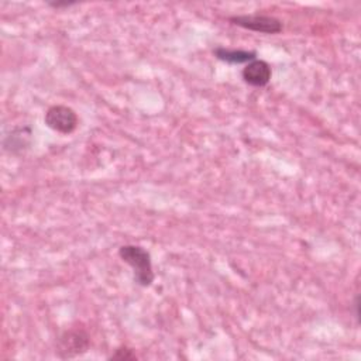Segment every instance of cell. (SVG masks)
Wrapping results in <instances>:
<instances>
[{
  "label": "cell",
  "mask_w": 361,
  "mask_h": 361,
  "mask_svg": "<svg viewBox=\"0 0 361 361\" xmlns=\"http://www.w3.org/2000/svg\"><path fill=\"white\" fill-rule=\"evenodd\" d=\"M109 360H118V361H131L137 360L135 353L128 347H118L116 351L109 357Z\"/></svg>",
  "instance_id": "cell-8"
},
{
  "label": "cell",
  "mask_w": 361,
  "mask_h": 361,
  "mask_svg": "<svg viewBox=\"0 0 361 361\" xmlns=\"http://www.w3.org/2000/svg\"><path fill=\"white\" fill-rule=\"evenodd\" d=\"M44 123L52 131L68 135L78 128L79 117L72 107L65 104H54L47 109Z\"/></svg>",
  "instance_id": "cell-2"
},
{
  "label": "cell",
  "mask_w": 361,
  "mask_h": 361,
  "mask_svg": "<svg viewBox=\"0 0 361 361\" xmlns=\"http://www.w3.org/2000/svg\"><path fill=\"white\" fill-rule=\"evenodd\" d=\"M31 138H32V131L27 126H20L14 127L4 138L3 147L7 152L13 155H20L24 154L30 145H31Z\"/></svg>",
  "instance_id": "cell-6"
},
{
  "label": "cell",
  "mask_w": 361,
  "mask_h": 361,
  "mask_svg": "<svg viewBox=\"0 0 361 361\" xmlns=\"http://www.w3.org/2000/svg\"><path fill=\"white\" fill-rule=\"evenodd\" d=\"M213 54L219 61L226 62L228 65H241V63H248L257 59V54L254 51L234 49V48H226V47L214 48Z\"/></svg>",
  "instance_id": "cell-7"
},
{
  "label": "cell",
  "mask_w": 361,
  "mask_h": 361,
  "mask_svg": "<svg viewBox=\"0 0 361 361\" xmlns=\"http://www.w3.org/2000/svg\"><path fill=\"white\" fill-rule=\"evenodd\" d=\"M90 337L79 327L65 330L56 343V353L61 358H73L85 354L89 350Z\"/></svg>",
  "instance_id": "cell-3"
},
{
  "label": "cell",
  "mask_w": 361,
  "mask_h": 361,
  "mask_svg": "<svg viewBox=\"0 0 361 361\" xmlns=\"http://www.w3.org/2000/svg\"><path fill=\"white\" fill-rule=\"evenodd\" d=\"M228 21L244 30L261 34H279L282 31V21L274 16L267 14H241L231 16Z\"/></svg>",
  "instance_id": "cell-4"
},
{
  "label": "cell",
  "mask_w": 361,
  "mask_h": 361,
  "mask_svg": "<svg viewBox=\"0 0 361 361\" xmlns=\"http://www.w3.org/2000/svg\"><path fill=\"white\" fill-rule=\"evenodd\" d=\"M272 76V69L269 63L264 59H254L244 65L241 71L243 80L252 87H264L269 83Z\"/></svg>",
  "instance_id": "cell-5"
},
{
  "label": "cell",
  "mask_w": 361,
  "mask_h": 361,
  "mask_svg": "<svg viewBox=\"0 0 361 361\" xmlns=\"http://www.w3.org/2000/svg\"><path fill=\"white\" fill-rule=\"evenodd\" d=\"M118 257L123 262L131 267L133 279L137 285L148 288L155 279L152 269L151 254L141 245L137 244H124L118 248Z\"/></svg>",
  "instance_id": "cell-1"
},
{
  "label": "cell",
  "mask_w": 361,
  "mask_h": 361,
  "mask_svg": "<svg viewBox=\"0 0 361 361\" xmlns=\"http://www.w3.org/2000/svg\"><path fill=\"white\" fill-rule=\"evenodd\" d=\"M48 4L52 6V7H55V8H61V7H69V6L75 4V3H69V1H52V3H48Z\"/></svg>",
  "instance_id": "cell-9"
}]
</instances>
